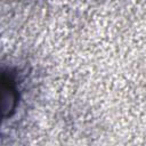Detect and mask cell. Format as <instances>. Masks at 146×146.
<instances>
[{"label": "cell", "mask_w": 146, "mask_h": 146, "mask_svg": "<svg viewBox=\"0 0 146 146\" xmlns=\"http://www.w3.org/2000/svg\"><path fill=\"white\" fill-rule=\"evenodd\" d=\"M1 89H2V116L3 119H8L11 117L16 112V107L19 99L17 80L10 71H2Z\"/></svg>", "instance_id": "obj_1"}]
</instances>
